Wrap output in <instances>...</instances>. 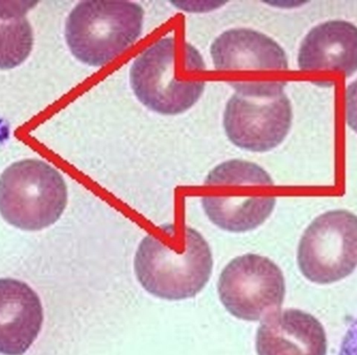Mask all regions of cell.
Returning <instances> with one entry per match:
<instances>
[{
  "instance_id": "obj_10",
  "label": "cell",
  "mask_w": 357,
  "mask_h": 355,
  "mask_svg": "<svg viewBox=\"0 0 357 355\" xmlns=\"http://www.w3.org/2000/svg\"><path fill=\"white\" fill-rule=\"evenodd\" d=\"M256 352L258 355H326V333L318 319L303 310H278L260 324Z\"/></svg>"
},
{
  "instance_id": "obj_6",
  "label": "cell",
  "mask_w": 357,
  "mask_h": 355,
  "mask_svg": "<svg viewBox=\"0 0 357 355\" xmlns=\"http://www.w3.org/2000/svg\"><path fill=\"white\" fill-rule=\"evenodd\" d=\"M214 67L237 93L264 91L282 84L278 73L289 69L287 54L264 33L233 29L218 36L211 45Z\"/></svg>"
},
{
  "instance_id": "obj_2",
  "label": "cell",
  "mask_w": 357,
  "mask_h": 355,
  "mask_svg": "<svg viewBox=\"0 0 357 355\" xmlns=\"http://www.w3.org/2000/svg\"><path fill=\"white\" fill-rule=\"evenodd\" d=\"M205 63L184 39L161 38L134 61L130 83L150 110L177 115L190 109L205 89Z\"/></svg>"
},
{
  "instance_id": "obj_15",
  "label": "cell",
  "mask_w": 357,
  "mask_h": 355,
  "mask_svg": "<svg viewBox=\"0 0 357 355\" xmlns=\"http://www.w3.org/2000/svg\"><path fill=\"white\" fill-rule=\"evenodd\" d=\"M340 355H357V317L346 331L341 344Z\"/></svg>"
},
{
  "instance_id": "obj_4",
  "label": "cell",
  "mask_w": 357,
  "mask_h": 355,
  "mask_svg": "<svg viewBox=\"0 0 357 355\" xmlns=\"http://www.w3.org/2000/svg\"><path fill=\"white\" fill-rule=\"evenodd\" d=\"M144 15L139 4L125 0L79 2L67 18V44L81 62L105 66L137 41Z\"/></svg>"
},
{
  "instance_id": "obj_14",
  "label": "cell",
  "mask_w": 357,
  "mask_h": 355,
  "mask_svg": "<svg viewBox=\"0 0 357 355\" xmlns=\"http://www.w3.org/2000/svg\"><path fill=\"white\" fill-rule=\"evenodd\" d=\"M346 121L357 133V80L348 86L346 91Z\"/></svg>"
},
{
  "instance_id": "obj_3",
  "label": "cell",
  "mask_w": 357,
  "mask_h": 355,
  "mask_svg": "<svg viewBox=\"0 0 357 355\" xmlns=\"http://www.w3.org/2000/svg\"><path fill=\"white\" fill-rule=\"evenodd\" d=\"M202 206L210 220L229 232L261 226L276 205L275 184L259 165L230 160L214 167L204 182Z\"/></svg>"
},
{
  "instance_id": "obj_1",
  "label": "cell",
  "mask_w": 357,
  "mask_h": 355,
  "mask_svg": "<svg viewBox=\"0 0 357 355\" xmlns=\"http://www.w3.org/2000/svg\"><path fill=\"white\" fill-rule=\"evenodd\" d=\"M213 268L209 243L195 229L163 225L144 237L134 260L136 277L151 295L189 299L204 289Z\"/></svg>"
},
{
  "instance_id": "obj_9",
  "label": "cell",
  "mask_w": 357,
  "mask_h": 355,
  "mask_svg": "<svg viewBox=\"0 0 357 355\" xmlns=\"http://www.w3.org/2000/svg\"><path fill=\"white\" fill-rule=\"evenodd\" d=\"M220 302L235 318L259 321L278 312L285 298V279L270 258L245 254L231 260L218 283Z\"/></svg>"
},
{
  "instance_id": "obj_12",
  "label": "cell",
  "mask_w": 357,
  "mask_h": 355,
  "mask_svg": "<svg viewBox=\"0 0 357 355\" xmlns=\"http://www.w3.org/2000/svg\"><path fill=\"white\" fill-rule=\"evenodd\" d=\"M298 63L304 73L351 77L357 71V27L343 20L314 27L302 42Z\"/></svg>"
},
{
  "instance_id": "obj_11",
  "label": "cell",
  "mask_w": 357,
  "mask_h": 355,
  "mask_svg": "<svg viewBox=\"0 0 357 355\" xmlns=\"http://www.w3.org/2000/svg\"><path fill=\"white\" fill-rule=\"evenodd\" d=\"M43 319L35 291L22 281L0 279V354H24L37 340Z\"/></svg>"
},
{
  "instance_id": "obj_13",
  "label": "cell",
  "mask_w": 357,
  "mask_h": 355,
  "mask_svg": "<svg viewBox=\"0 0 357 355\" xmlns=\"http://www.w3.org/2000/svg\"><path fill=\"white\" fill-rule=\"evenodd\" d=\"M37 3L0 0V69L15 68L29 58L33 35L26 15Z\"/></svg>"
},
{
  "instance_id": "obj_8",
  "label": "cell",
  "mask_w": 357,
  "mask_h": 355,
  "mask_svg": "<svg viewBox=\"0 0 357 355\" xmlns=\"http://www.w3.org/2000/svg\"><path fill=\"white\" fill-rule=\"evenodd\" d=\"M285 86L233 94L224 113L225 131L233 144L250 152L264 153L284 140L293 121Z\"/></svg>"
},
{
  "instance_id": "obj_7",
  "label": "cell",
  "mask_w": 357,
  "mask_h": 355,
  "mask_svg": "<svg viewBox=\"0 0 357 355\" xmlns=\"http://www.w3.org/2000/svg\"><path fill=\"white\" fill-rule=\"evenodd\" d=\"M304 277L331 285L349 276L357 266V216L347 210L321 214L306 229L298 248Z\"/></svg>"
},
{
  "instance_id": "obj_5",
  "label": "cell",
  "mask_w": 357,
  "mask_h": 355,
  "mask_svg": "<svg viewBox=\"0 0 357 355\" xmlns=\"http://www.w3.org/2000/svg\"><path fill=\"white\" fill-rule=\"evenodd\" d=\"M67 197L62 175L44 161H19L0 176V214L22 230L54 225L66 208Z\"/></svg>"
}]
</instances>
